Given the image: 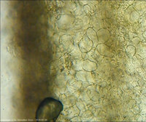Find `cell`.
I'll use <instances>...</instances> for the list:
<instances>
[{
	"label": "cell",
	"mask_w": 146,
	"mask_h": 122,
	"mask_svg": "<svg viewBox=\"0 0 146 122\" xmlns=\"http://www.w3.org/2000/svg\"><path fill=\"white\" fill-rule=\"evenodd\" d=\"M64 110L62 102L53 97H47L42 101L36 111L38 121H56Z\"/></svg>",
	"instance_id": "1"
},
{
	"label": "cell",
	"mask_w": 146,
	"mask_h": 122,
	"mask_svg": "<svg viewBox=\"0 0 146 122\" xmlns=\"http://www.w3.org/2000/svg\"><path fill=\"white\" fill-rule=\"evenodd\" d=\"M78 47L82 53H87L91 51L94 47L93 41L85 34L78 42Z\"/></svg>",
	"instance_id": "2"
},
{
	"label": "cell",
	"mask_w": 146,
	"mask_h": 122,
	"mask_svg": "<svg viewBox=\"0 0 146 122\" xmlns=\"http://www.w3.org/2000/svg\"><path fill=\"white\" fill-rule=\"evenodd\" d=\"M75 18L73 15H63L57 21L56 24L61 29H67L72 25L73 23H75Z\"/></svg>",
	"instance_id": "3"
},
{
	"label": "cell",
	"mask_w": 146,
	"mask_h": 122,
	"mask_svg": "<svg viewBox=\"0 0 146 122\" xmlns=\"http://www.w3.org/2000/svg\"><path fill=\"white\" fill-rule=\"evenodd\" d=\"M124 17L129 23H135L139 19V14L134 6L131 5L125 10Z\"/></svg>",
	"instance_id": "4"
},
{
	"label": "cell",
	"mask_w": 146,
	"mask_h": 122,
	"mask_svg": "<svg viewBox=\"0 0 146 122\" xmlns=\"http://www.w3.org/2000/svg\"><path fill=\"white\" fill-rule=\"evenodd\" d=\"M97 37H98L99 44H105L110 39V31L108 29L104 28H100L97 31Z\"/></svg>",
	"instance_id": "5"
},
{
	"label": "cell",
	"mask_w": 146,
	"mask_h": 122,
	"mask_svg": "<svg viewBox=\"0 0 146 122\" xmlns=\"http://www.w3.org/2000/svg\"><path fill=\"white\" fill-rule=\"evenodd\" d=\"M96 50L102 56L112 57L113 55V53L111 51V49L108 45H105V44H99L96 46Z\"/></svg>",
	"instance_id": "6"
},
{
	"label": "cell",
	"mask_w": 146,
	"mask_h": 122,
	"mask_svg": "<svg viewBox=\"0 0 146 122\" xmlns=\"http://www.w3.org/2000/svg\"><path fill=\"white\" fill-rule=\"evenodd\" d=\"M60 43L64 46V47L66 50H71L72 48L73 44H74V40L71 36L69 35H63L60 38Z\"/></svg>",
	"instance_id": "7"
},
{
	"label": "cell",
	"mask_w": 146,
	"mask_h": 122,
	"mask_svg": "<svg viewBox=\"0 0 146 122\" xmlns=\"http://www.w3.org/2000/svg\"><path fill=\"white\" fill-rule=\"evenodd\" d=\"M97 68V64L94 61L90 60H85L83 62V69L85 71L88 72H93L96 71Z\"/></svg>",
	"instance_id": "8"
},
{
	"label": "cell",
	"mask_w": 146,
	"mask_h": 122,
	"mask_svg": "<svg viewBox=\"0 0 146 122\" xmlns=\"http://www.w3.org/2000/svg\"><path fill=\"white\" fill-rule=\"evenodd\" d=\"M76 79L78 81H93L94 79L91 76V72H88V71H79L76 74Z\"/></svg>",
	"instance_id": "9"
},
{
	"label": "cell",
	"mask_w": 146,
	"mask_h": 122,
	"mask_svg": "<svg viewBox=\"0 0 146 122\" xmlns=\"http://www.w3.org/2000/svg\"><path fill=\"white\" fill-rule=\"evenodd\" d=\"M86 35L88 36V38L93 41L94 45V47H96L99 45V41H98V37H97V33H96V31L93 28H88L87 29L86 32Z\"/></svg>",
	"instance_id": "10"
},
{
	"label": "cell",
	"mask_w": 146,
	"mask_h": 122,
	"mask_svg": "<svg viewBox=\"0 0 146 122\" xmlns=\"http://www.w3.org/2000/svg\"><path fill=\"white\" fill-rule=\"evenodd\" d=\"M136 54L142 59L146 58V43L140 41L136 47Z\"/></svg>",
	"instance_id": "11"
},
{
	"label": "cell",
	"mask_w": 146,
	"mask_h": 122,
	"mask_svg": "<svg viewBox=\"0 0 146 122\" xmlns=\"http://www.w3.org/2000/svg\"><path fill=\"white\" fill-rule=\"evenodd\" d=\"M96 23H97V25L98 26H102V18L99 14H95L91 20V26H93L96 27Z\"/></svg>",
	"instance_id": "12"
},
{
	"label": "cell",
	"mask_w": 146,
	"mask_h": 122,
	"mask_svg": "<svg viewBox=\"0 0 146 122\" xmlns=\"http://www.w3.org/2000/svg\"><path fill=\"white\" fill-rule=\"evenodd\" d=\"M125 52L126 55L129 58H133L136 54V47L133 45H128L125 49Z\"/></svg>",
	"instance_id": "13"
},
{
	"label": "cell",
	"mask_w": 146,
	"mask_h": 122,
	"mask_svg": "<svg viewBox=\"0 0 146 122\" xmlns=\"http://www.w3.org/2000/svg\"><path fill=\"white\" fill-rule=\"evenodd\" d=\"M73 69H75L77 71H80L83 69V62L80 60H73L72 63Z\"/></svg>",
	"instance_id": "14"
},
{
	"label": "cell",
	"mask_w": 146,
	"mask_h": 122,
	"mask_svg": "<svg viewBox=\"0 0 146 122\" xmlns=\"http://www.w3.org/2000/svg\"><path fill=\"white\" fill-rule=\"evenodd\" d=\"M139 42H140V39H139V38L138 36H136V37H134V38L131 39V44H132L131 45L135 46V47L137 46V45Z\"/></svg>",
	"instance_id": "15"
},
{
	"label": "cell",
	"mask_w": 146,
	"mask_h": 122,
	"mask_svg": "<svg viewBox=\"0 0 146 122\" xmlns=\"http://www.w3.org/2000/svg\"><path fill=\"white\" fill-rule=\"evenodd\" d=\"M143 67H144L145 69L146 70V58H145L144 61H143Z\"/></svg>",
	"instance_id": "16"
},
{
	"label": "cell",
	"mask_w": 146,
	"mask_h": 122,
	"mask_svg": "<svg viewBox=\"0 0 146 122\" xmlns=\"http://www.w3.org/2000/svg\"><path fill=\"white\" fill-rule=\"evenodd\" d=\"M143 36H144L145 38V39H146V29H145V31H144V32H143Z\"/></svg>",
	"instance_id": "17"
}]
</instances>
